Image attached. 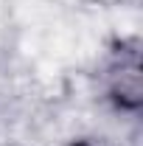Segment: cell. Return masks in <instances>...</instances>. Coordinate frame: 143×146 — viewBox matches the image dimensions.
Returning <instances> with one entry per match:
<instances>
[{"label": "cell", "instance_id": "6da1fadb", "mask_svg": "<svg viewBox=\"0 0 143 146\" xmlns=\"http://www.w3.org/2000/svg\"><path fill=\"white\" fill-rule=\"evenodd\" d=\"M79 146H84V143H79Z\"/></svg>", "mask_w": 143, "mask_h": 146}]
</instances>
